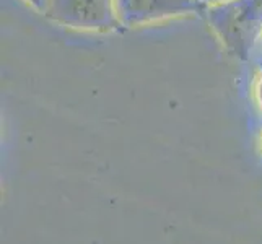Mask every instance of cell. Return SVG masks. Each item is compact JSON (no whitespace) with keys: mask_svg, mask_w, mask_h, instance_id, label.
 I'll use <instances>...</instances> for the list:
<instances>
[{"mask_svg":"<svg viewBox=\"0 0 262 244\" xmlns=\"http://www.w3.org/2000/svg\"><path fill=\"white\" fill-rule=\"evenodd\" d=\"M254 98H256V103L260 107L262 111V74L257 77L256 83H254Z\"/></svg>","mask_w":262,"mask_h":244,"instance_id":"obj_5","label":"cell"},{"mask_svg":"<svg viewBox=\"0 0 262 244\" xmlns=\"http://www.w3.org/2000/svg\"><path fill=\"white\" fill-rule=\"evenodd\" d=\"M44 16L78 31L107 33L122 28L116 0H51Z\"/></svg>","mask_w":262,"mask_h":244,"instance_id":"obj_2","label":"cell"},{"mask_svg":"<svg viewBox=\"0 0 262 244\" xmlns=\"http://www.w3.org/2000/svg\"><path fill=\"white\" fill-rule=\"evenodd\" d=\"M116 5L124 28H140L191 15L202 7L197 0H116Z\"/></svg>","mask_w":262,"mask_h":244,"instance_id":"obj_3","label":"cell"},{"mask_svg":"<svg viewBox=\"0 0 262 244\" xmlns=\"http://www.w3.org/2000/svg\"><path fill=\"white\" fill-rule=\"evenodd\" d=\"M26 4H28L31 8H34L36 12L41 13V15H46L48 8H49V4L51 0H25Z\"/></svg>","mask_w":262,"mask_h":244,"instance_id":"obj_4","label":"cell"},{"mask_svg":"<svg viewBox=\"0 0 262 244\" xmlns=\"http://www.w3.org/2000/svg\"><path fill=\"white\" fill-rule=\"evenodd\" d=\"M260 148H262V140H260Z\"/></svg>","mask_w":262,"mask_h":244,"instance_id":"obj_7","label":"cell"},{"mask_svg":"<svg viewBox=\"0 0 262 244\" xmlns=\"http://www.w3.org/2000/svg\"><path fill=\"white\" fill-rule=\"evenodd\" d=\"M260 41H262V39H260Z\"/></svg>","mask_w":262,"mask_h":244,"instance_id":"obj_8","label":"cell"},{"mask_svg":"<svg viewBox=\"0 0 262 244\" xmlns=\"http://www.w3.org/2000/svg\"><path fill=\"white\" fill-rule=\"evenodd\" d=\"M199 4L202 7H212V5H219V4H223V2H228V0H197Z\"/></svg>","mask_w":262,"mask_h":244,"instance_id":"obj_6","label":"cell"},{"mask_svg":"<svg viewBox=\"0 0 262 244\" xmlns=\"http://www.w3.org/2000/svg\"><path fill=\"white\" fill-rule=\"evenodd\" d=\"M207 21L230 54L248 60L262 39V0H228L207 7Z\"/></svg>","mask_w":262,"mask_h":244,"instance_id":"obj_1","label":"cell"}]
</instances>
